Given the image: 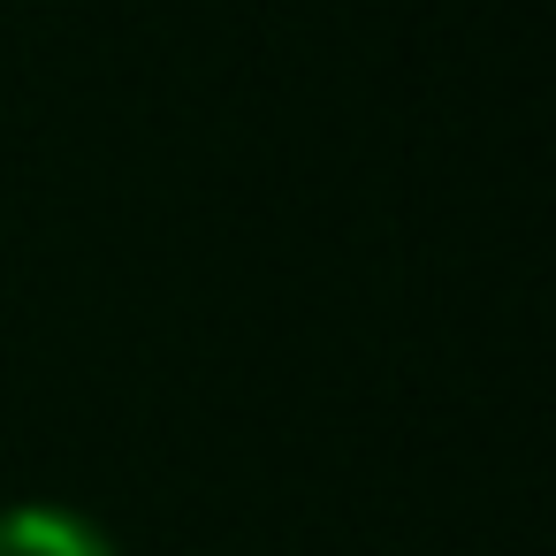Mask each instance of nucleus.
<instances>
[{
    "mask_svg": "<svg viewBox=\"0 0 556 556\" xmlns=\"http://www.w3.org/2000/svg\"><path fill=\"white\" fill-rule=\"evenodd\" d=\"M0 556H123V548L77 503H9L0 510Z\"/></svg>",
    "mask_w": 556,
    "mask_h": 556,
    "instance_id": "1",
    "label": "nucleus"
}]
</instances>
